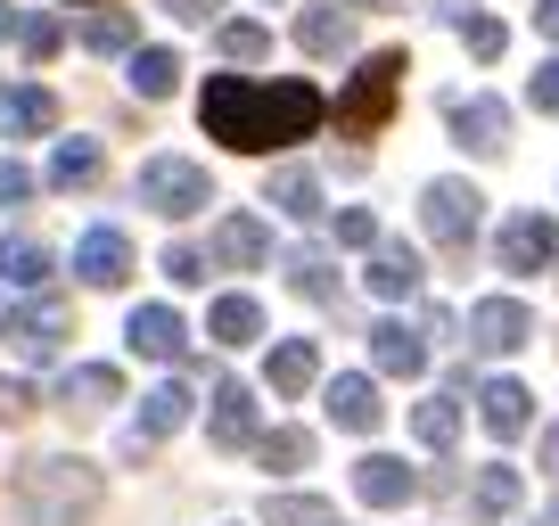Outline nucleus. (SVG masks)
<instances>
[{
    "mask_svg": "<svg viewBox=\"0 0 559 526\" xmlns=\"http://www.w3.org/2000/svg\"><path fill=\"white\" fill-rule=\"evenodd\" d=\"M321 116H330V99H321L313 83H255V74H214L206 91H198V123H206V141L239 148V157H272V148H297L321 132Z\"/></svg>",
    "mask_w": 559,
    "mask_h": 526,
    "instance_id": "f257e3e1",
    "label": "nucleus"
},
{
    "mask_svg": "<svg viewBox=\"0 0 559 526\" xmlns=\"http://www.w3.org/2000/svg\"><path fill=\"white\" fill-rule=\"evenodd\" d=\"M17 502L34 526H83L91 510H99V469L91 461H34V469L17 477Z\"/></svg>",
    "mask_w": 559,
    "mask_h": 526,
    "instance_id": "f03ea898",
    "label": "nucleus"
},
{
    "mask_svg": "<svg viewBox=\"0 0 559 526\" xmlns=\"http://www.w3.org/2000/svg\"><path fill=\"white\" fill-rule=\"evenodd\" d=\"M403 74H412V58H403V50H370L362 67H354V83L337 91V132H346V141H370V132L395 116Z\"/></svg>",
    "mask_w": 559,
    "mask_h": 526,
    "instance_id": "7ed1b4c3",
    "label": "nucleus"
},
{
    "mask_svg": "<svg viewBox=\"0 0 559 526\" xmlns=\"http://www.w3.org/2000/svg\"><path fill=\"white\" fill-rule=\"evenodd\" d=\"M477 223H486V190H477V181L444 174V181H428V190H419V230H428L444 255H469Z\"/></svg>",
    "mask_w": 559,
    "mask_h": 526,
    "instance_id": "20e7f679",
    "label": "nucleus"
},
{
    "mask_svg": "<svg viewBox=\"0 0 559 526\" xmlns=\"http://www.w3.org/2000/svg\"><path fill=\"white\" fill-rule=\"evenodd\" d=\"M140 206H148V214H165V223H181V214L214 206L206 165H190V157H148V165H140Z\"/></svg>",
    "mask_w": 559,
    "mask_h": 526,
    "instance_id": "39448f33",
    "label": "nucleus"
},
{
    "mask_svg": "<svg viewBox=\"0 0 559 526\" xmlns=\"http://www.w3.org/2000/svg\"><path fill=\"white\" fill-rule=\"evenodd\" d=\"M493 263H502L510 280H526V272L559 263V223H551V214H510V223L493 230Z\"/></svg>",
    "mask_w": 559,
    "mask_h": 526,
    "instance_id": "423d86ee",
    "label": "nucleus"
},
{
    "mask_svg": "<svg viewBox=\"0 0 559 526\" xmlns=\"http://www.w3.org/2000/svg\"><path fill=\"white\" fill-rule=\"evenodd\" d=\"M0 330H9V346L25 354V362H50L58 346H67V330H74V313L58 297H41V304H17V313L0 321Z\"/></svg>",
    "mask_w": 559,
    "mask_h": 526,
    "instance_id": "0eeeda50",
    "label": "nucleus"
},
{
    "mask_svg": "<svg viewBox=\"0 0 559 526\" xmlns=\"http://www.w3.org/2000/svg\"><path fill=\"white\" fill-rule=\"evenodd\" d=\"M444 116H453V141L477 148V157H502L510 148V107L493 99V91H469V99H453Z\"/></svg>",
    "mask_w": 559,
    "mask_h": 526,
    "instance_id": "6e6552de",
    "label": "nucleus"
},
{
    "mask_svg": "<svg viewBox=\"0 0 559 526\" xmlns=\"http://www.w3.org/2000/svg\"><path fill=\"white\" fill-rule=\"evenodd\" d=\"M469 346H486V354H519V346H535V313H526L519 297H486V304H469Z\"/></svg>",
    "mask_w": 559,
    "mask_h": 526,
    "instance_id": "1a4fd4ad",
    "label": "nucleus"
},
{
    "mask_svg": "<svg viewBox=\"0 0 559 526\" xmlns=\"http://www.w3.org/2000/svg\"><path fill=\"white\" fill-rule=\"evenodd\" d=\"M123 337H132V354H148V362H181V354H190V321H181L174 304H132Z\"/></svg>",
    "mask_w": 559,
    "mask_h": 526,
    "instance_id": "9d476101",
    "label": "nucleus"
},
{
    "mask_svg": "<svg viewBox=\"0 0 559 526\" xmlns=\"http://www.w3.org/2000/svg\"><path fill=\"white\" fill-rule=\"evenodd\" d=\"M74 272H83L91 288H123L132 280V239H123V230H83V239H74Z\"/></svg>",
    "mask_w": 559,
    "mask_h": 526,
    "instance_id": "9b49d317",
    "label": "nucleus"
},
{
    "mask_svg": "<svg viewBox=\"0 0 559 526\" xmlns=\"http://www.w3.org/2000/svg\"><path fill=\"white\" fill-rule=\"evenodd\" d=\"M263 255H272V230H263L255 214H223V223H214V247H206L214 272H255Z\"/></svg>",
    "mask_w": 559,
    "mask_h": 526,
    "instance_id": "f8f14e48",
    "label": "nucleus"
},
{
    "mask_svg": "<svg viewBox=\"0 0 559 526\" xmlns=\"http://www.w3.org/2000/svg\"><path fill=\"white\" fill-rule=\"evenodd\" d=\"M107 404H123V370L116 362H83V370L58 379V411H67V420H91V411H107Z\"/></svg>",
    "mask_w": 559,
    "mask_h": 526,
    "instance_id": "ddd939ff",
    "label": "nucleus"
},
{
    "mask_svg": "<svg viewBox=\"0 0 559 526\" xmlns=\"http://www.w3.org/2000/svg\"><path fill=\"white\" fill-rule=\"evenodd\" d=\"M346 41H354V0H305V17H297L305 58H346Z\"/></svg>",
    "mask_w": 559,
    "mask_h": 526,
    "instance_id": "4468645a",
    "label": "nucleus"
},
{
    "mask_svg": "<svg viewBox=\"0 0 559 526\" xmlns=\"http://www.w3.org/2000/svg\"><path fill=\"white\" fill-rule=\"evenodd\" d=\"M354 493H362L370 510H412L419 502V477L403 469L395 453H370V461H354Z\"/></svg>",
    "mask_w": 559,
    "mask_h": 526,
    "instance_id": "2eb2a0df",
    "label": "nucleus"
},
{
    "mask_svg": "<svg viewBox=\"0 0 559 526\" xmlns=\"http://www.w3.org/2000/svg\"><path fill=\"white\" fill-rule=\"evenodd\" d=\"M477 420L510 444V437H526V428H535V395H526L519 379H486V386H477Z\"/></svg>",
    "mask_w": 559,
    "mask_h": 526,
    "instance_id": "dca6fc26",
    "label": "nucleus"
},
{
    "mask_svg": "<svg viewBox=\"0 0 559 526\" xmlns=\"http://www.w3.org/2000/svg\"><path fill=\"white\" fill-rule=\"evenodd\" d=\"M206 437L223 444V453H239V444H255L263 428H255V395H247L239 379H223L214 386V411H206Z\"/></svg>",
    "mask_w": 559,
    "mask_h": 526,
    "instance_id": "f3484780",
    "label": "nucleus"
},
{
    "mask_svg": "<svg viewBox=\"0 0 559 526\" xmlns=\"http://www.w3.org/2000/svg\"><path fill=\"white\" fill-rule=\"evenodd\" d=\"M330 420L346 428V437H370V428L386 420V404H379V386H370L362 370H346V379H330Z\"/></svg>",
    "mask_w": 559,
    "mask_h": 526,
    "instance_id": "a211bd4d",
    "label": "nucleus"
},
{
    "mask_svg": "<svg viewBox=\"0 0 559 526\" xmlns=\"http://www.w3.org/2000/svg\"><path fill=\"white\" fill-rule=\"evenodd\" d=\"M370 362H379L386 379H419V370H428V337L403 330V321H379V330H370Z\"/></svg>",
    "mask_w": 559,
    "mask_h": 526,
    "instance_id": "6ab92c4d",
    "label": "nucleus"
},
{
    "mask_svg": "<svg viewBox=\"0 0 559 526\" xmlns=\"http://www.w3.org/2000/svg\"><path fill=\"white\" fill-rule=\"evenodd\" d=\"M362 280H370V297H386V304H412L428 272H419V255H412V247H379Z\"/></svg>",
    "mask_w": 559,
    "mask_h": 526,
    "instance_id": "aec40b11",
    "label": "nucleus"
},
{
    "mask_svg": "<svg viewBox=\"0 0 559 526\" xmlns=\"http://www.w3.org/2000/svg\"><path fill=\"white\" fill-rule=\"evenodd\" d=\"M190 404H198V395H190V386H181V379L148 386V395H140V428H132V437H140V444H157V437H174V428L190 420Z\"/></svg>",
    "mask_w": 559,
    "mask_h": 526,
    "instance_id": "412c9836",
    "label": "nucleus"
},
{
    "mask_svg": "<svg viewBox=\"0 0 559 526\" xmlns=\"http://www.w3.org/2000/svg\"><path fill=\"white\" fill-rule=\"evenodd\" d=\"M519 469H510V461H486V469H477V486H469V518L477 526H493V518H510V510H519Z\"/></svg>",
    "mask_w": 559,
    "mask_h": 526,
    "instance_id": "4be33fe9",
    "label": "nucleus"
},
{
    "mask_svg": "<svg viewBox=\"0 0 559 526\" xmlns=\"http://www.w3.org/2000/svg\"><path fill=\"white\" fill-rule=\"evenodd\" d=\"M263 379H272V395H305V386L321 379V346H313V337H280Z\"/></svg>",
    "mask_w": 559,
    "mask_h": 526,
    "instance_id": "5701e85b",
    "label": "nucleus"
},
{
    "mask_svg": "<svg viewBox=\"0 0 559 526\" xmlns=\"http://www.w3.org/2000/svg\"><path fill=\"white\" fill-rule=\"evenodd\" d=\"M0 123H9V141H41V132L58 123V99H50L41 83H25V91H9V99H0Z\"/></svg>",
    "mask_w": 559,
    "mask_h": 526,
    "instance_id": "b1692460",
    "label": "nucleus"
},
{
    "mask_svg": "<svg viewBox=\"0 0 559 526\" xmlns=\"http://www.w3.org/2000/svg\"><path fill=\"white\" fill-rule=\"evenodd\" d=\"M263 206H280L288 223H313V214H321V181L305 174V165H280V174L263 181Z\"/></svg>",
    "mask_w": 559,
    "mask_h": 526,
    "instance_id": "393cba45",
    "label": "nucleus"
},
{
    "mask_svg": "<svg viewBox=\"0 0 559 526\" xmlns=\"http://www.w3.org/2000/svg\"><path fill=\"white\" fill-rule=\"evenodd\" d=\"M206 337H214V346H255V337H263V304L255 297H214Z\"/></svg>",
    "mask_w": 559,
    "mask_h": 526,
    "instance_id": "a878e982",
    "label": "nucleus"
},
{
    "mask_svg": "<svg viewBox=\"0 0 559 526\" xmlns=\"http://www.w3.org/2000/svg\"><path fill=\"white\" fill-rule=\"evenodd\" d=\"M99 174H107V148H99V141H58V157H50V190H91Z\"/></svg>",
    "mask_w": 559,
    "mask_h": 526,
    "instance_id": "bb28decb",
    "label": "nucleus"
},
{
    "mask_svg": "<svg viewBox=\"0 0 559 526\" xmlns=\"http://www.w3.org/2000/svg\"><path fill=\"white\" fill-rule=\"evenodd\" d=\"M255 461L272 477H297V469H313V437H305V428H263L255 437Z\"/></svg>",
    "mask_w": 559,
    "mask_h": 526,
    "instance_id": "cd10ccee",
    "label": "nucleus"
},
{
    "mask_svg": "<svg viewBox=\"0 0 559 526\" xmlns=\"http://www.w3.org/2000/svg\"><path fill=\"white\" fill-rule=\"evenodd\" d=\"M288 288H297L305 304H330L337 297V263L321 255V247H297V255H288Z\"/></svg>",
    "mask_w": 559,
    "mask_h": 526,
    "instance_id": "c85d7f7f",
    "label": "nucleus"
},
{
    "mask_svg": "<svg viewBox=\"0 0 559 526\" xmlns=\"http://www.w3.org/2000/svg\"><path fill=\"white\" fill-rule=\"evenodd\" d=\"M0 280L9 288H41L50 280V247L41 239H0Z\"/></svg>",
    "mask_w": 559,
    "mask_h": 526,
    "instance_id": "c756f323",
    "label": "nucleus"
},
{
    "mask_svg": "<svg viewBox=\"0 0 559 526\" xmlns=\"http://www.w3.org/2000/svg\"><path fill=\"white\" fill-rule=\"evenodd\" d=\"M412 437L428 444V453H453V437H461V404H453V395H428V404L412 411Z\"/></svg>",
    "mask_w": 559,
    "mask_h": 526,
    "instance_id": "7c9ffc66",
    "label": "nucleus"
},
{
    "mask_svg": "<svg viewBox=\"0 0 559 526\" xmlns=\"http://www.w3.org/2000/svg\"><path fill=\"white\" fill-rule=\"evenodd\" d=\"M174 83H181L174 50H132V91H140V99H174Z\"/></svg>",
    "mask_w": 559,
    "mask_h": 526,
    "instance_id": "2f4dec72",
    "label": "nucleus"
},
{
    "mask_svg": "<svg viewBox=\"0 0 559 526\" xmlns=\"http://www.w3.org/2000/svg\"><path fill=\"white\" fill-rule=\"evenodd\" d=\"M140 41V25H132V9H99V17L83 25V50H99V58H116V50H132Z\"/></svg>",
    "mask_w": 559,
    "mask_h": 526,
    "instance_id": "473e14b6",
    "label": "nucleus"
},
{
    "mask_svg": "<svg viewBox=\"0 0 559 526\" xmlns=\"http://www.w3.org/2000/svg\"><path fill=\"white\" fill-rule=\"evenodd\" d=\"M263 518H272V526H337V510L321 502V493H272Z\"/></svg>",
    "mask_w": 559,
    "mask_h": 526,
    "instance_id": "72a5a7b5",
    "label": "nucleus"
},
{
    "mask_svg": "<svg viewBox=\"0 0 559 526\" xmlns=\"http://www.w3.org/2000/svg\"><path fill=\"white\" fill-rule=\"evenodd\" d=\"M263 50H272V34H263V25H247V17H239V25H223V58H239V67H255Z\"/></svg>",
    "mask_w": 559,
    "mask_h": 526,
    "instance_id": "f704fd0d",
    "label": "nucleus"
},
{
    "mask_svg": "<svg viewBox=\"0 0 559 526\" xmlns=\"http://www.w3.org/2000/svg\"><path fill=\"white\" fill-rule=\"evenodd\" d=\"M461 41H469V58H502V17H461Z\"/></svg>",
    "mask_w": 559,
    "mask_h": 526,
    "instance_id": "c9c22d12",
    "label": "nucleus"
},
{
    "mask_svg": "<svg viewBox=\"0 0 559 526\" xmlns=\"http://www.w3.org/2000/svg\"><path fill=\"white\" fill-rule=\"evenodd\" d=\"M206 272H214V263L198 255V247H165V280H174V288H198Z\"/></svg>",
    "mask_w": 559,
    "mask_h": 526,
    "instance_id": "e433bc0d",
    "label": "nucleus"
},
{
    "mask_svg": "<svg viewBox=\"0 0 559 526\" xmlns=\"http://www.w3.org/2000/svg\"><path fill=\"white\" fill-rule=\"evenodd\" d=\"M337 247H379V214L346 206V214H337Z\"/></svg>",
    "mask_w": 559,
    "mask_h": 526,
    "instance_id": "4c0bfd02",
    "label": "nucleus"
},
{
    "mask_svg": "<svg viewBox=\"0 0 559 526\" xmlns=\"http://www.w3.org/2000/svg\"><path fill=\"white\" fill-rule=\"evenodd\" d=\"M526 99H535V116H559V58H543V67H535Z\"/></svg>",
    "mask_w": 559,
    "mask_h": 526,
    "instance_id": "58836bf2",
    "label": "nucleus"
},
{
    "mask_svg": "<svg viewBox=\"0 0 559 526\" xmlns=\"http://www.w3.org/2000/svg\"><path fill=\"white\" fill-rule=\"evenodd\" d=\"M17 41H25V58H50L67 34H58V17H25V25H17Z\"/></svg>",
    "mask_w": 559,
    "mask_h": 526,
    "instance_id": "ea45409f",
    "label": "nucleus"
},
{
    "mask_svg": "<svg viewBox=\"0 0 559 526\" xmlns=\"http://www.w3.org/2000/svg\"><path fill=\"white\" fill-rule=\"evenodd\" d=\"M34 190H41V181L25 174L17 157H0V206H25V198H34Z\"/></svg>",
    "mask_w": 559,
    "mask_h": 526,
    "instance_id": "a19ab883",
    "label": "nucleus"
},
{
    "mask_svg": "<svg viewBox=\"0 0 559 526\" xmlns=\"http://www.w3.org/2000/svg\"><path fill=\"white\" fill-rule=\"evenodd\" d=\"M25 411H34V386H25V379H0V420L17 428Z\"/></svg>",
    "mask_w": 559,
    "mask_h": 526,
    "instance_id": "79ce46f5",
    "label": "nucleus"
},
{
    "mask_svg": "<svg viewBox=\"0 0 559 526\" xmlns=\"http://www.w3.org/2000/svg\"><path fill=\"white\" fill-rule=\"evenodd\" d=\"M165 9H174L181 25H214V17H223V9H230V0H165Z\"/></svg>",
    "mask_w": 559,
    "mask_h": 526,
    "instance_id": "37998d69",
    "label": "nucleus"
},
{
    "mask_svg": "<svg viewBox=\"0 0 559 526\" xmlns=\"http://www.w3.org/2000/svg\"><path fill=\"white\" fill-rule=\"evenodd\" d=\"M535 25H543V41H559V0H535Z\"/></svg>",
    "mask_w": 559,
    "mask_h": 526,
    "instance_id": "c03bdc74",
    "label": "nucleus"
},
{
    "mask_svg": "<svg viewBox=\"0 0 559 526\" xmlns=\"http://www.w3.org/2000/svg\"><path fill=\"white\" fill-rule=\"evenodd\" d=\"M543 461H551V469H559V428H551V437H543Z\"/></svg>",
    "mask_w": 559,
    "mask_h": 526,
    "instance_id": "a18cd8bd",
    "label": "nucleus"
},
{
    "mask_svg": "<svg viewBox=\"0 0 559 526\" xmlns=\"http://www.w3.org/2000/svg\"><path fill=\"white\" fill-rule=\"evenodd\" d=\"M0 34H17V9H9V0H0Z\"/></svg>",
    "mask_w": 559,
    "mask_h": 526,
    "instance_id": "49530a36",
    "label": "nucleus"
},
{
    "mask_svg": "<svg viewBox=\"0 0 559 526\" xmlns=\"http://www.w3.org/2000/svg\"><path fill=\"white\" fill-rule=\"evenodd\" d=\"M0 321H9V304H0Z\"/></svg>",
    "mask_w": 559,
    "mask_h": 526,
    "instance_id": "de8ad7c7",
    "label": "nucleus"
},
{
    "mask_svg": "<svg viewBox=\"0 0 559 526\" xmlns=\"http://www.w3.org/2000/svg\"><path fill=\"white\" fill-rule=\"evenodd\" d=\"M535 526H551V518H535Z\"/></svg>",
    "mask_w": 559,
    "mask_h": 526,
    "instance_id": "09e8293b",
    "label": "nucleus"
}]
</instances>
